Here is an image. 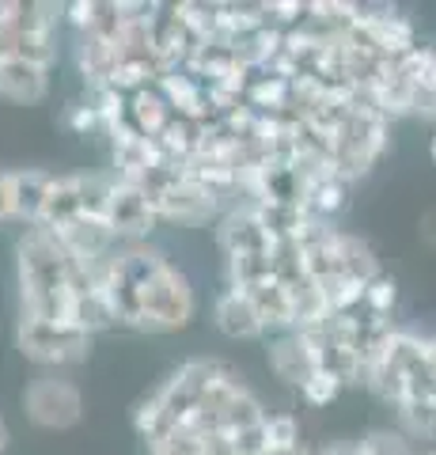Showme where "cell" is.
<instances>
[{"mask_svg":"<svg viewBox=\"0 0 436 455\" xmlns=\"http://www.w3.org/2000/svg\"><path fill=\"white\" fill-rule=\"evenodd\" d=\"M95 284L107 292L118 323L145 334H175L198 311L190 277L152 243L118 247L95 269Z\"/></svg>","mask_w":436,"mask_h":455,"instance_id":"obj_1","label":"cell"},{"mask_svg":"<svg viewBox=\"0 0 436 455\" xmlns=\"http://www.w3.org/2000/svg\"><path fill=\"white\" fill-rule=\"evenodd\" d=\"M16 277H20V307L27 319L68 323L73 296L95 289V269L80 266L61 247L50 228H23L16 239Z\"/></svg>","mask_w":436,"mask_h":455,"instance_id":"obj_2","label":"cell"},{"mask_svg":"<svg viewBox=\"0 0 436 455\" xmlns=\"http://www.w3.org/2000/svg\"><path fill=\"white\" fill-rule=\"evenodd\" d=\"M16 349L23 361L38 364L42 372H61L68 364H80L91 349V338L73 323H42L20 315L16 323Z\"/></svg>","mask_w":436,"mask_h":455,"instance_id":"obj_3","label":"cell"},{"mask_svg":"<svg viewBox=\"0 0 436 455\" xmlns=\"http://www.w3.org/2000/svg\"><path fill=\"white\" fill-rule=\"evenodd\" d=\"M20 403H23V418L46 433H65L83 418V395L61 372H38L35 379H27Z\"/></svg>","mask_w":436,"mask_h":455,"instance_id":"obj_4","label":"cell"},{"mask_svg":"<svg viewBox=\"0 0 436 455\" xmlns=\"http://www.w3.org/2000/svg\"><path fill=\"white\" fill-rule=\"evenodd\" d=\"M160 224V209L156 202L137 187V182L118 179L115 190H110V205H107V228L115 232V239L122 247L130 243H148L152 228Z\"/></svg>","mask_w":436,"mask_h":455,"instance_id":"obj_5","label":"cell"},{"mask_svg":"<svg viewBox=\"0 0 436 455\" xmlns=\"http://www.w3.org/2000/svg\"><path fill=\"white\" fill-rule=\"evenodd\" d=\"M266 361H270V372L285 383V387L304 391L322 368H319V353L312 346V338L304 331H285L273 334L270 346H266Z\"/></svg>","mask_w":436,"mask_h":455,"instance_id":"obj_6","label":"cell"},{"mask_svg":"<svg viewBox=\"0 0 436 455\" xmlns=\"http://www.w3.org/2000/svg\"><path fill=\"white\" fill-rule=\"evenodd\" d=\"M160 224H182V228H205V224H217L220 220V197L213 190H205L202 182H194L190 175L178 182L171 194H163L160 202Z\"/></svg>","mask_w":436,"mask_h":455,"instance_id":"obj_7","label":"cell"},{"mask_svg":"<svg viewBox=\"0 0 436 455\" xmlns=\"http://www.w3.org/2000/svg\"><path fill=\"white\" fill-rule=\"evenodd\" d=\"M217 243L224 251V259L273 251V239L262 228L255 205H232V209H224L220 220H217Z\"/></svg>","mask_w":436,"mask_h":455,"instance_id":"obj_8","label":"cell"},{"mask_svg":"<svg viewBox=\"0 0 436 455\" xmlns=\"http://www.w3.org/2000/svg\"><path fill=\"white\" fill-rule=\"evenodd\" d=\"M213 323L224 338L232 341H255V338H266V326H262V315L258 307L250 304V296L243 289H224L217 300H213Z\"/></svg>","mask_w":436,"mask_h":455,"instance_id":"obj_9","label":"cell"},{"mask_svg":"<svg viewBox=\"0 0 436 455\" xmlns=\"http://www.w3.org/2000/svg\"><path fill=\"white\" fill-rule=\"evenodd\" d=\"M50 92V68L31 61H0V99L16 107H35Z\"/></svg>","mask_w":436,"mask_h":455,"instance_id":"obj_10","label":"cell"},{"mask_svg":"<svg viewBox=\"0 0 436 455\" xmlns=\"http://www.w3.org/2000/svg\"><path fill=\"white\" fill-rule=\"evenodd\" d=\"M65 20V4H46V0H0V23L16 35H53Z\"/></svg>","mask_w":436,"mask_h":455,"instance_id":"obj_11","label":"cell"},{"mask_svg":"<svg viewBox=\"0 0 436 455\" xmlns=\"http://www.w3.org/2000/svg\"><path fill=\"white\" fill-rule=\"evenodd\" d=\"M50 187H53L50 171H38V167L12 171V220H23L27 228L38 224L42 209H46Z\"/></svg>","mask_w":436,"mask_h":455,"instance_id":"obj_12","label":"cell"},{"mask_svg":"<svg viewBox=\"0 0 436 455\" xmlns=\"http://www.w3.org/2000/svg\"><path fill=\"white\" fill-rule=\"evenodd\" d=\"M250 296V304L258 307V315H262V326H266V334H285V331H297V311H292V296H289V284L285 281H262L255 284V289H247Z\"/></svg>","mask_w":436,"mask_h":455,"instance_id":"obj_13","label":"cell"},{"mask_svg":"<svg viewBox=\"0 0 436 455\" xmlns=\"http://www.w3.org/2000/svg\"><path fill=\"white\" fill-rule=\"evenodd\" d=\"M122 65V46L110 38H76V68L88 80V88L95 84H110Z\"/></svg>","mask_w":436,"mask_h":455,"instance_id":"obj_14","label":"cell"},{"mask_svg":"<svg viewBox=\"0 0 436 455\" xmlns=\"http://www.w3.org/2000/svg\"><path fill=\"white\" fill-rule=\"evenodd\" d=\"M83 217V197H80V175H53V187H50V197H46V209H42V220L38 228H58L73 224Z\"/></svg>","mask_w":436,"mask_h":455,"instance_id":"obj_15","label":"cell"},{"mask_svg":"<svg viewBox=\"0 0 436 455\" xmlns=\"http://www.w3.org/2000/svg\"><path fill=\"white\" fill-rule=\"evenodd\" d=\"M0 61H31L42 68L58 65V38L53 35H16L0 23Z\"/></svg>","mask_w":436,"mask_h":455,"instance_id":"obj_16","label":"cell"},{"mask_svg":"<svg viewBox=\"0 0 436 455\" xmlns=\"http://www.w3.org/2000/svg\"><path fill=\"white\" fill-rule=\"evenodd\" d=\"M345 202H349V182L330 167V171H322V175L312 179L304 209H307V217H312V220L334 224V217L345 209Z\"/></svg>","mask_w":436,"mask_h":455,"instance_id":"obj_17","label":"cell"},{"mask_svg":"<svg viewBox=\"0 0 436 455\" xmlns=\"http://www.w3.org/2000/svg\"><path fill=\"white\" fill-rule=\"evenodd\" d=\"M68 323L80 326V331L91 338V334H103L110 326H118V315H115V307H110L107 292L95 284V289H83L73 296V315H68Z\"/></svg>","mask_w":436,"mask_h":455,"instance_id":"obj_18","label":"cell"},{"mask_svg":"<svg viewBox=\"0 0 436 455\" xmlns=\"http://www.w3.org/2000/svg\"><path fill=\"white\" fill-rule=\"evenodd\" d=\"M399 410V425L402 433L410 440H429V444L436 448V391L429 395H417V398H406Z\"/></svg>","mask_w":436,"mask_h":455,"instance_id":"obj_19","label":"cell"},{"mask_svg":"<svg viewBox=\"0 0 436 455\" xmlns=\"http://www.w3.org/2000/svg\"><path fill=\"white\" fill-rule=\"evenodd\" d=\"M342 266H345V274L353 277L357 284H372L379 274H384V266H379V254L372 251L369 239L349 235V232H342Z\"/></svg>","mask_w":436,"mask_h":455,"instance_id":"obj_20","label":"cell"},{"mask_svg":"<svg viewBox=\"0 0 436 455\" xmlns=\"http://www.w3.org/2000/svg\"><path fill=\"white\" fill-rule=\"evenodd\" d=\"M262 433H266V448H270V451H285V448H300V444H304L300 421L292 418L289 410H277V414L266 418Z\"/></svg>","mask_w":436,"mask_h":455,"instance_id":"obj_21","label":"cell"},{"mask_svg":"<svg viewBox=\"0 0 436 455\" xmlns=\"http://www.w3.org/2000/svg\"><path fill=\"white\" fill-rule=\"evenodd\" d=\"M395 304H399V281L391 274H379L372 284H364V307H369L372 315L391 319L395 315Z\"/></svg>","mask_w":436,"mask_h":455,"instance_id":"obj_22","label":"cell"},{"mask_svg":"<svg viewBox=\"0 0 436 455\" xmlns=\"http://www.w3.org/2000/svg\"><path fill=\"white\" fill-rule=\"evenodd\" d=\"M364 451L369 455H421L414 448V440L406 436L402 429H376L364 436Z\"/></svg>","mask_w":436,"mask_h":455,"instance_id":"obj_23","label":"cell"},{"mask_svg":"<svg viewBox=\"0 0 436 455\" xmlns=\"http://www.w3.org/2000/svg\"><path fill=\"white\" fill-rule=\"evenodd\" d=\"M65 125L73 133H80V137H88V133H107V118H103V110L95 107V103H73L65 110Z\"/></svg>","mask_w":436,"mask_h":455,"instance_id":"obj_24","label":"cell"},{"mask_svg":"<svg viewBox=\"0 0 436 455\" xmlns=\"http://www.w3.org/2000/svg\"><path fill=\"white\" fill-rule=\"evenodd\" d=\"M148 455H205V436L178 429L171 436L156 440V444H148Z\"/></svg>","mask_w":436,"mask_h":455,"instance_id":"obj_25","label":"cell"},{"mask_svg":"<svg viewBox=\"0 0 436 455\" xmlns=\"http://www.w3.org/2000/svg\"><path fill=\"white\" fill-rule=\"evenodd\" d=\"M342 391H345V383H342V379H334L330 372H319L300 395H304V403H307V406H330Z\"/></svg>","mask_w":436,"mask_h":455,"instance_id":"obj_26","label":"cell"},{"mask_svg":"<svg viewBox=\"0 0 436 455\" xmlns=\"http://www.w3.org/2000/svg\"><path fill=\"white\" fill-rule=\"evenodd\" d=\"M12 220V171H0V224Z\"/></svg>","mask_w":436,"mask_h":455,"instance_id":"obj_27","label":"cell"},{"mask_svg":"<svg viewBox=\"0 0 436 455\" xmlns=\"http://www.w3.org/2000/svg\"><path fill=\"white\" fill-rule=\"evenodd\" d=\"M319 455H369V451H364V440H353V444L345 440V444H330V448H322Z\"/></svg>","mask_w":436,"mask_h":455,"instance_id":"obj_28","label":"cell"},{"mask_svg":"<svg viewBox=\"0 0 436 455\" xmlns=\"http://www.w3.org/2000/svg\"><path fill=\"white\" fill-rule=\"evenodd\" d=\"M421 235H425L429 247H436V212H429V217L421 220Z\"/></svg>","mask_w":436,"mask_h":455,"instance_id":"obj_29","label":"cell"},{"mask_svg":"<svg viewBox=\"0 0 436 455\" xmlns=\"http://www.w3.org/2000/svg\"><path fill=\"white\" fill-rule=\"evenodd\" d=\"M8 444H12V433H8L4 418H0V451H8Z\"/></svg>","mask_w":436,"mask_h":455,"instance_id":"obj_30","label":"cell"},{"mask_svg":"<svg viewBox=\"0 0 436 455\" xmlns=\"http://www.w3.org/2000/svg\"><path fill=\"white\" fill-rule=\"evenodd\" d=\"M266 455H315V451H307V444H300V448H285V451H266Z\"/></svg>","mask_w":436,"mask_h":455,"instance_id":"obj_31","label":"cell"},{"mask_svg":"<svg viewBox=\"0 0 436 455\" xmlns=\"http://www.w3.org/2000/svg\"><path fill=\"white\" fill-rule=\"evenodd\" d=\"M429 357H432V368H436V334L429 338Z\"/></svg>","mask_w":436,"mask_h":455,"instance_id":"obj_32","label":"cell"},{"mask_svg":"<svg viewBox=\"0 0 436 455\" xmlns=\"http://www.w3.org/2000/svg\"><path fill=\"white\" fill-rule=\"evenodd\" d=\"M421 455H436V448H425V451H421Z\"/></svg>","mask_w":436,"mask_h":455,"instance_id":"obj_33","label":"cell"},{"mask_svg":"<svg viewBox=\"0 0 436 455\" xmlns=\"http://www.w3.org/2000/svg\"><path fill=\"white\" fill-rule=\"evenodd\" d=\"M432 160H436V137H432Z\"/></svg>","mask_w":436,"mask_h":455,"instance_id":"obj_34","label":"cell"}]
</instances>
